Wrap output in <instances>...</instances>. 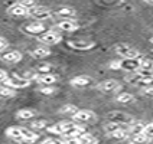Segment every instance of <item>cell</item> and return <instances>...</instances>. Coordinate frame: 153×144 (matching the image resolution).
<instances>
[{
    "mask_svg": "<svg viewBox=\"0 0 153 144\" xmlns=\"http://www.w3.org/2000/svg\"><path fill=\"white\" fill-rule=\"evenodd\" d=\"M38 71H39L41 74H51L52 65H49V64H43V65H39V66H38Z\"/></svg>",
    "mask_w": 153,
    "mask_h": 144,
    "instance_id": "836d02e7",
    "label": "cell"
},
{
    "mask_svg": "<svg viewBox=\"0 0 153 144\" xmlns=\"http://www.w3.org/2000/svg\"><path fill=\"white\" fill-rule=\"evenodd\" d=\"M143 123H136V121H133L130 126H127V133H131V134H139V133H142V130H143Z\"/></svg>",
    "mask_w": 153,
    "mask_h": 144,
    "instance_id": "484cf974",
    "label": "cell"
},
{
    "mask_svg": "<svg viewBox=\"0 0 153 144\" xmlns=\"http://www.w3.org/2000/svg\"><path fill=\"white\" fill-rule=\"evenodd\" d=\"M25 32L29 35H38V33H43L45 32V26L41 22H35L30 25L25 26Z\"/></svg>",
    "mask_w": 153,
    "mask_h": 144,
    "instance_id": "2e32d148",
    "label": "cell"
},
{
    "mask_svg": "<svg viewBox=\"0 0 153 144\" xmlns=\"http://www.w3.org/2000/svg\"><path fill=\"white\" fill-rule=\"evenodd\" d=\"M30 55L36 58V59H42V58H46V56H49L51 55V51L48 49V48H45V46H39V48H36L33 51L30 52Z\"/></svg>",
    "mask_w": 153,
    "mask_h": 144,
    "instance_id": "d6986e66",
    "label": "cell"
},
{
    "mask_svg": "<svg viewBox=\"0 0 153 144\" xmlns=\"http://www.w3.org/2000/svg\"><path fill=\"white\" fill-rule=\"evenodd\" d=\"M142 133H143L147 138H153V123H150V124H145V126H143V130H142Z\"/></svg>",
    "mask_w": 153,
    "mask_h": 144,
    "instance_id": "4dcf8cb0",
    "label": "cell"
},
{
    "mask_svg": "<svg viewBox=\"0 0 153 144\" xmlns=\"http://www.w3.org/2000/svg\"><path fill=\"white\" fill-rule=\"evenodd\" d=\"M126 82L131 85H142V86H153V75L142 72H131L130 75L126 76Z\"/></svg>",
    "mask_w": 153,
    "mask_h": 144,
    "instance_id": "6da1fadb",
    "label": "cell"
},
{
    "mask_svg": "<svg viewBox=\"0 0 153 144\" xmlns=\"http://www.w3.org/2000/svg\"><path fill=\"white\" fill-rule=\"evenodd\" d=\"M39 92L45 94V95H51V94L55 92V88H53V86H48V85H45V86H41V88H39Z\"/></svg>",
    "mask_w": 153,
    "mask_h": 144,
    "instance_id": "d590c367",
    "label": "cell"
},
{
    "mask_svg": "<svg viewBox=\"0 0 153 144\" xmlns=\"http://www.w3.org/2000/svg\"><path fill=\"white\" fill-rule=\"evenodd\" d=\"M76 111H78V108H76L75 105H72V104H67V105H64L62 108L59 110L61 114H68V115H74Z\"/></svg>",
    "mask_w": 153,
    "mask_h": 144,
    "instance_id": "f1b7e54d",
    "label": "cell"
},
{
    "mask_svg": "<svg viewBox=\"0 0 153 144\" xmlns=\"http://www.w3.org/2000/svg\"><path fill=\"white\" fill-rule=\"evenodd\" d=\"M46 130H48V133H52V134H62V128H61V124L51 126V127H48Z\"/></svg>",
    "mask_w": 153,
    "mask_h": 144,
    "instance_id": "e575fe53",
    "label": "cell"
},
{
    "mask_svg": "<svg viewBox=\"0 0 153 144\" xmlns=\"http://www.w3.org/2000/svg\"><path fill=\"white\" fill-rule=\"evenodd\" d=\"M41 144H62V141H58V140H55V138H46V140H43Z\"/></svg>",
    "mask_w": 153,
    "mask_h": 144,
    "instance_id": "74e56055",
    "label": "cell"
},
{
    "mask_svg": "<svg viewBox=\"0 0 153 144\" xmlns=\"http://www.w3.org/2000/svg\"><path fill=\"white\" fill-rule=\"evenodd\" d=\"M36 81L42 85H52L58 81V76L53 75V74H38Z\"/></svg>",
    "mask_w": 153,
    "mask_h": 144,
    "instance_id": "4fadbf2b",
    "label": "cell"
},
{
    "mask_svg": "<svg viewBox=\"0 0 153 144\" xmlns=\"http://www.w3.org/2000/svg\"><path fill=\"white\" fill-rule=\"evenodd\" d=\"M0 59L7 62V64H16L19 61L22 59V53L19 51H7V52H3L0 55Z\"/></svg>",
    "mask_w": 153,
    "mask_h": 144,
    "instance_id": "9c48e42d",
    "label": "cell"
},
{
    "mask_svg": "<svg viewBox=\"0 0 153 144\" xmlns=\"http://www.w3.org/2000/svg\"><path fill=\"white\" fill-rule=\"evenodd\" d=\"M139 71H145V72H152L153 71V61L152 59H140Z\"/></svg>",
    "mask_w": 153,
    "mask_h": 144,
    "instance_id": "d4e9b609",
    "label": "cell"
},
{
    "mask_svg": "<svg viewBox=\"0 0 153 144\" xmlns=\"http://www.w3.org/2000/svg\"><path fill=\"white\" fill-rule=\"evenodd\" d=\"M142 94L146 95V97H149V98H153V86H143Z\"/></svg>",
    "mask_w": 153,
    "mask_h": 144,
    "instance_id": "8d00e7d4",
    "label": "cell"
},
{
    "mask_svg": "<svg viewBox=\"0 0 153 144\" xmlns=\"http://www.w3.org/2000/svg\"><path fill=\"white\" fill-rule=\"evenodd\" d=\"M1 84H3V86H6V88L17 89V88H26V86H29V85H30V81H29V79H25V78H22V76H19V75L15 74L13 76H7Z\"/></svg>",
    "mask_w": 153,
    "mask_h": 144,
    "instance_id": "7a4b0ae2",
    "label": "cell"
},
{
    "mask_svg": "<svg viewBox=\"0 0 153 144\" xmlns=\"http://www.w3.org/2000/svg\"><path fill=\"white\" fill-rule=\"evenodd\" d=\"M7 76H9L7 72H6L4 69H0V84H1V82H3V81H4V79H6Z\"/></svg>",
    "mask_w": 153,
    "mask_h": 144,
    "instance_id": "60d3db41",
    "label": "cell"
},
{
    "mask_svg": "<svg viewBox=\"0 0 153 144\" xmlns=\"http://www.w3.org/2000/svg\"><path fill=\"white\" fill-rule=\"evenodd\" d=\"M95 118H97V115L90 110H78L72 115V120L74 121H79V123H90V121H94Z\"/></svg>",
    "mask_w": 153,
    "mask_h": 144,
    "instance_id": "52a82bcc",
    "label": "cell"
},
{
    "mask_svg": "<svg viewBox=\"0 0 153 144\" xmlns=\"http://www.w3.org/2000/svg\"><path fill=\"white\" fill-rule=\"evenodd\" d=\"M6 136L12 140H15L17 143H23V138H22V134H20V127H16V126H12L6 130Z\"/></svg>",
    "mask_w": 153,
    "mask_h": 144,
    "instance_id": "5bb4252c",
    "label": "cell"
},
{
    "mask_svg": "<svg viewBox=\"0 0 153 144\" xmlns=\"http://www.w3.org/2000/svg\"><path fill=\"white\" fill-rule=\"evenodd\" d=\"M120 88H121V85L116 79H107V81H102V82L98 84V89L105 94L117 92V91H120Z\"/></svg>",
    "mask_w": 153,
    "mask_h": 144,
    "instance_id": "8992f818",
    "label": "cell"
},
{
    "mask_svg": "<svg viewBox=\"0 0 153 144\" xmlns=\"http://www.w3.org/2000/svg\"><path fill=\"white\" fill-rule=\"evenodd\" d=\"M20 134H22V138H23V143H35L38 140V133H33L32 130L25 127H20Z\"/></svg>",
    "mask_w": 153,
    "mask_h": 144,
    "instance_id": "7c38bea8",
    "label": "cell"
},
{
    "mask_svg": "<svg viewBox=\"0 0 153 144\" xmlns=\"http://www.w3.org/2000/svg\"><path fill=\"white\" fill-rule=\"evenodd\" d=\"M108 66L111 69H120V61H113V62H110Z\"/></svg>",
    "mask_w": 153,
    "mask_h": 144,
    "instance_id": "ab89813d",
    "label": "cell"
},
{
    "mask_svg": "<svg viewBox=\"0 0 153 144\" xmlns=\"http://www.w3.org/2000/svg\"><path fill=\"white\" fill-rule=\"evenodd\" d=\"M51 10H48L45 7H39V6H33L32 9L27 10V16L33 17L36 20H46V19L51 17Z\"/></svg>",
    "mask_w": 153,
    "mask_h": 144,
    "instance_id": "5b68a950",
    "label": "cell"
},
{
    "mask_svg": "<svg viewBox=\"0 0 153 144\" xmlns=\"http://www.w3.org/2000/svg\"><path fill=\"white\" fill-rule=\"evenodd\" d=\"M36 115V111L32 108H22L16 112V118L19 120H30Z\"/></svg>",
    "mask_w": 153,
    "mask_h": 144,
    "instance_id": "ac0fdd59",
    "label": "cell"
},
{
    "mask_svg": "<svg viewBox=\"0 0 153 144\" xmlns=\"http://www.w3.org/2000/svg\"><path fill=\"white\" fill-rule=\"evenodd\" d=\"M121 128H126V126L119 124V123H111V121H108V123L104 126V131H105L107 134H111V133H114V131H117V130H121Z\"/></svg>",
    "mask_w": 153,
    "mask_h": 144,
    "instance_id": "603a6c76",
    "label": "cell"
},
{
    "mask_svg": "<svg viewBox=\"0 0 153 144\" xmlns=\"http://www.w3.org/2000/svg\"><path fill=\"white\" fill-rule=\"evenodd\" d=\"M46 124H48L46 120H36V121H32V128L42 130V128H46Z\"/></svg>",
    "mask_w": 153,
    "mask_h": 144,
    "instance_id": "1f68e13d",
    "label": "cell"
},
{
    "mask_svg": "<svg viewBox=\"0 0 153 144\" xmlns=\"http://www.w3.org/2000/svg\"><path fill=\"white\" fill-rule=\"evenodd\" d=\"M146 3H149V4H153V0H145Z\"/></svg>",
    "mask_w": 153,
    "mask_h": 144,
    "instance_id": "b9f144b4",
    "label": "cell"
},
{
    "mask_svg": "<svg viewBox=\"0 0 153 144\" xmlns=\"http://www.w3.org/2000/svg\"><path fill=\"white\" fill-rule=\"evenodd\" d=\"M149 140L150 138H147L143 133H139V134H133L131 136V143H136V144H146Z\"/></svg>",
    "mask_w": 153,
    "mask_h": 144,
    "instance_id": "4316f807",
    "label": "cell"
},
{
    "mask_svg": "<svg viewBox=\"0 0 153 144\" xmlns=\"http://www.w3.org/2000/svg\"><path fill=\"white\" fill-rule=\"evenodd\" d=\"M150 42H152V43H153V36H152V39H150Z\"/></svg>",
    "mask_w": 153,
    "mask_h": 144,
    "instance_id": "7bdbcfd3",
    "label": "cell"
},
{
    "mask_svg": "<svg viewBox=\"0 0 153 144\" xmlns=\"http://www.w3.org/2000/svg\"><path fill=\"white\" fill-rule=\"evenodd\" d=\"M133 100H134V95L130 92H121L116 97V102H119V104H128Z\"/></svg>",
    "mask_w": 153,
    "mask_h": 144,
    "instance_id": "7402d4cb",
    "label": "cell"
},
{
    "mask_svg": "<svg viewBox=\"0 0 153 144\" xmlns=\"http://www.w3.org/2000/svg\"><path fill=\"white\" fill-rule=\"evenodd\" d=\"M17 3L20 4V6H23L25 9H32L35 6V0H17Z\"/></svg>",
    "mask_w": 153,
    "mask_h": 144,
    "instance_id": "d6a6232c",
    "label": "cell"
},
{
    "mask_svg": "<svg viewBox=\"0 0 153 144\" xmlns=\"http://www.w3.org/2000/svg\"><path fill=\"white\" fill-rule=\"evenodd\" d=\"M114 49H116V53L120 55L123 59H139L140 58V52L128 45H117Z\"/></svg>",
    "mask_w": 153,
    "mask_h": 144,
    "instance_id": "3957f363",
    "label": "cell"
},
{
    "mask_svg": "<svg viewBox=\"0 0 153 144\" xmlns=\"http://www.w3.org/2000/svg\"><path fill=\"white\" fill-rule=\"evenodd\" d=\"M140 59H123L120 61V69H124L128 72H136L139 71Z\"/></svg>",
    "mask_w": 153,
    "mask_h": 144,
    "instance_id": "30bf717a",
    "label": "cell"
},
{
    "mask_svg": "<svg viewBox=\"0 0 153 144\" xmlns=\"http://www.w3.org/2000/svg\"><path fill=\"white\" fill-rule=\"evenodd\" d=\"M56 27L61 29V30H64V32H74V30L78 29V25H76V22H74V20L65 19V20L59 22V23L56 25Z\"/></svg>",
    "mask_w": 153,
    "mask_h": 144,
    "instance_id": "9a60e30c",
    "label": "cell"
},
{
    "mask_svg": "<svg viewBox=\"0 0 153 144\" xmlns=\"http://www.w3.org/2000/svg\"><path fill=\"white\" fill-rule=\"evenodd\" d=\"M61 35L56 33V32H53V30H51V32H46V33H43L41 38H39V41L42 43H45V45H56V43L61 42Z\"/></svg>",
    "mask_w": 153,
    "mask_h": 144,
    "instance_id": "ba28073f",
    "label": "cell"
},
{
    "mask_svg": "<svg viewBox=\"0 0 153 144\" xmlns=\"http://www.w3.org/2000/svg\"><path fill=\"white\" fill-rule=\"evenodd\" d=\"M16 92H15V89H12V88H6V86H3L1 89H0V97H6V98H12V97H15Z\"/></svg>",
    "mask_w": 153,
    "mask_h": 144,
    "instance_id": "f546056e",
    "label": "cell"
},
{
    "mask_svg": "<svg viewBox=\"0 0 153 144\" xmlns=\"http://www.w3.org/2000/svg\"><path fill=\"white\" fill-rule=\"evenodd\" d=\"M107 118L111 123H119V124H123V126H130L134 118L128 114H124V112H120V111H114V112H108L107 114Z\"/></svg>",
    "mask_w": 153,
    "mask_h": 144,
    "instance_id": "277c9868",
    "label": "cell"
},
{
    "mask_svg": "<svg viewBox=\"0 0 153 144\" xmlns=\"http://www.w3.org/2000/svg\"><path fill=\"white\" fill-rule=\"evenodd\" d=\"M108 136L113 137V138H117V140H123V138H127V136H128L127 127H126V128H121V130H117V131L111 133V134H108Z\"/></svg>",
    "mask_w": 153,
    "mask_h": 144,
    "instance_id": "83f0119b",
    "label": "cell"
},
{
    "mask_svg": "<svg viewBox=\"0 0 153 144\" xmlns=\"http://www.w3.org/2000/svg\"><path fill=\"white\" fill-rule=\"evenodd\" d=\"M4 48H7V41H6L4 38H1V36H0V52L3 51Z\"/></svg>",
    "mask_w": 153,
    "mask_h": 144,
    "instance_id": "f35d334b",
    "label": "cell"
},
{
    "mask_svg": "<svg viewBox=\"0 0 153 144\" xmlns=\"http://www.w3.org/2000/svg\"><path fill=\"white\" fill-rule=\"evenodd\" d=\"M55 15L59 17H72L75 16V10L72 7H69V6H62L55 12Z\"/></svg>",
    "mask_w": 153,
    "mask_h": 144,
    "instance_id": "44dd1931",
    "label": "cell"
},
{
    "mask_svg": "<svg viewBox=\"0 0 153 144\" xmlns=\"http://www.w3.org/2000/svg\"><path fill=\"white\" fill-rule=\"evenodd\" d=\"M78 143H79V144H97V143H98V140H97L94 136H91V134H87V133H84L82 136L78 137Z\"/></svg>",
    "mask_w": 153,
    "mask_h": 144,
    "instance_id": "cb8c5ba5",
    "label": "cell"
},
{
    "mask_svg": "<svg viewBox=\"0 0 153 144\" xmlns=\"http://www.w3.org/2000/svg\"><path fill=\"white\" fill-rule=\"evenodd\" d=\"M128 144H136V143H131V141H130V143H128Z\"/></svg>",
    "mask_w": 153,
    "mask_h": 144,
    "instance_id": "ee69618b",
    "label": "cell"
},
{
    "mask_svg": "<svg viewBox=\"0 0 153 144\" xmlns=\"http://www.w3.org/2000/svg\"><path fill=\"white\" fill-rule=\"evenodd\" d=\"M68 45L74 49H78V51H88V49L94 48V43L90 41H69Z\"/></svg>",
    "mask_w": 153,
    "mask_h": 144,
    "instance_id": "8fae6325",
    "label": "cell"
},
{
    "mask_svg": "<svg viewBox=\"0 0 153 144\" xmlns=\"http://www.w3.org/2000/svg\"><path fill=\"white\" fill-rule=\"evenodd\" d=\"M7 12H9V15H13V16H26V15H27V9H25L23 6H20L19 3L12 4V6L7 9Z\"/></svg>",
    "mask_w": 153,
    "mask_h": 144,
    "instance_id": "e0dca14e",
    "label": "cell"
},
{
    "mask_svg": "<svg viewBox=\"0 0 153 144\" xmlns=\"http://www.w3.org/2000/svg\"><path fill=\"white\" fill-rule=\"evenodd\" d=\"M91 82V79L88 76H75L71 79V85L76 86V88H81V86H87V85Z\"/></svg>",
    "mask_w": 153,
    "mask_h": 144,
    "instance_id": "ffe728a7",
    "label": "cell"
}]
</instances>
